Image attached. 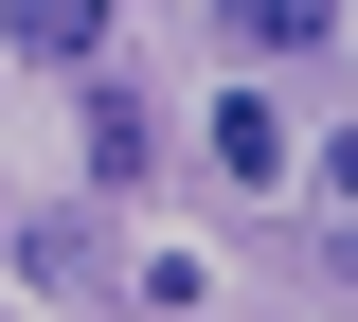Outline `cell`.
<instances>
[{
  "mask_svg": "<svg viewBox=\"0 0 358 322\" xmlns=\"http://www.w3.org/2000/svg\"><path fill=\"white\" fill-rule=\"evenodd\" d=\"M0 36L54 54V72H90V54H108V0H0Z\"/></svg>",
  "mask_w": 358,
  "mask_h": 322,
  "instance_id": "cell-1",
  "label": "cell"
},
{
  "mask_svg": "<svg viewBox=\"0 0 358 322\" xmlns=\"http://www.w3.org/2000/svg\"><path fill=\"white\" fill-rule=\"evenodd\" d=\"M233 18H251L268 54H322V36H341V0H233Z\"/></svg>",
  "mask_w": 358,
  "mask_h": 322,
  "instance_id": "cell-2",
  "label": "cell"
}]
</instances>
